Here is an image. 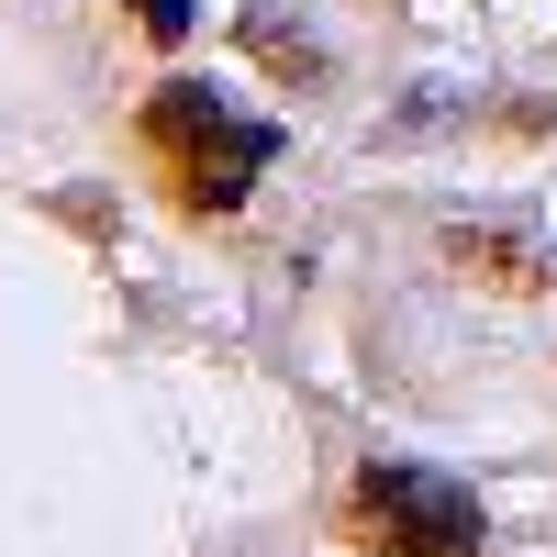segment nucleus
Listing matches in <instances>:
<instances>
[{
	"instance_id": "obj_4",
	"label": "nucleus",
	"mask_w": 557,
	"mask_h": 557,
	"mask_svg": "<svg viewBox=\"0 0 557 557\" xmlns=\"http://www.w3.org/2000/svg\"><path fill=\"white\" fill-rule=\"evenodd\" d=\"M246 45H257L268 67H290V78H312V45H290V23H278L268 0H257V12H246Z\"/></svg>"
},
{
	"instance_id": "obj_2",
	"label": "nucleus",
	"mask_w": 557,
	"mask_h": 557,
	"mask_svg": "<svg viewBox=\"0 0 557 557\" xmlns=\"http://www.w3.org/2000/svg\"><path fill=\"white\" fill-rule=\"evenodd\" d=\"M335 524H346V546H380V557H480V502H469V480L412 469V457H368Z\"/></svg>"
},
{
	"instance_id": "obj_1",
	"label": "nucleus",
	"mask_w": 557,
	"mask_h": 557,
	"mask_svg": "<svg viewBox=\"0 0 557 557\" xmlns=\"http://www.w3.org/2000/svg\"><path fill=\"white\" fill-rule=\"evenodd\" d=\"M146 146H157V168H168L178 212L223 223V212L246 201V178L278 157V123H246V112H223L201 78H168L157 101H146Z\"/></svg>"
},
{
	"instance_id": "obj_5",
	"label": "nucleus",
	"mask_w": 557,
	"mask_h": 557,
	"mask_svg": "<svg viewBox=\"0 0 557 557\" xmlns=\"http://www.w3.org/2000/svg\"><path fill=\"white\" fill-rule=\"evenodd\" d=\"M190 0H134V34H146V45H190Z\"/></svg>"
},
{
	"instance_id": "obj_3",
	"label": "nucleus",
	"mask_w": 557,
	"mask_h": 557,
	"mask_svg": "<svg viewBox=\"0 0 557 557\" xmlns=\"http://www.w3.org/2000/svg\"><path fill=\"white\" fill-rule=\"evenodd\" d=\"M446 257L469 268V278H491L502 301H535V290H546V246H524V235H480V223H457Z\"/></svg>"
}]
</instances>
